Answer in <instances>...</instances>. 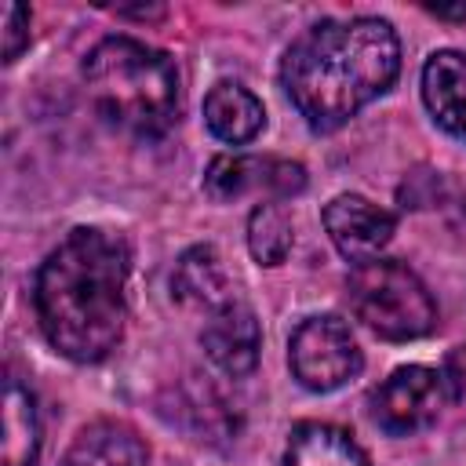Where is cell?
Masks as SVG:
<instances>
[{
	"label": "cell",
	"mask_w": 466,
	"mask_h": 466,
	"mask_svg": "<svg viewBox=\"0 0 466 466\" xmlns=\"http://www.w3.org/2000/svg\"><path fill=\"white\" fill-rule=\"evenodd\" d=\"M131 251L120 233L76 226L36 269L33 306L51 350L76 364L106 360L124 339Z\"/></svg>",
	"instance_id": "cell-1"
},
{
	"label": "cell",
	"mask_w": 466,
	"mask_h": 466,
	"mask_svg": "<svg viewBox=\"0 0 466 466\" xmlns=\"http://www.w3.org/2000/svg\"><path fill=\"white\" fill-rule=\"evenodd\" d=\"M400 73V40L386 18H324L280 58V87L299 116L328 135L386 95Z\"/></svg>",
	"instance_id": "cell-2"
},
{
	"label": "cell",
	"mask_w": 466,
	"mask_h": 466,
	"mask_svg": "<svg viewBox=\"0 0 466 466\" xmlns=\"http://www.w3.org/2000/svg\"><path fill=\"white\" fill-rule=\"evenodd\" d=\"M84 84L95 109L131 131V135H164L178 120V69L175 62L135 40V36H106L84 58Z\"/></svg>",
	"instance_id": "cell-3"
},
{
	"label": "cell",
	"mask_w": 466,
	"mask_h": 466,
	"mask_svg": "<svg viewBox=\"0 0 466 466\" xmlns=\"http://www.w3.org/2000/svg\"><path fill=\"white\" fill-rule=\"evenodd\" d=\"M346 291L357 320H364L379 339L408 342L433 331L437 324L433 295L397 258H371L353 266Z\"/></svg>",
	"instance_id": "cell-4"
},
{
	"label": "cell",
	"mask_w": 466,
	"mask_h": 466,
	"mask_svg": "<svg viewBox=\"0 0 466 466\" xmlns=\"http://www.w3.org/2000/svg\"><path fill=\"white\" fill-rule=\"evenodd\" d=\"M451 379L441 368L430 364H404L390 371L368 397L371 422L390 437H408L426 426H433L444 411V404L455 397Z\"/></svg>",
	"instance_id": "cell-5"
},
{
	"label": "cell",
	"mask_w": 466,
	"mask_h": 466,
	"mask_svg": "<svg viewBox=\"0 0 466 466\" xmlns=\"http://www.w3.org/2000/svg\"><path fill=\"white\" fill-rule=\"evenodd\" d=\"M288 364H291V375L306 390L331 393V390L346 386L364 368V357H360V346L342 317L317 313V317H306L291 331Z\"/></svg>",
	"instance_id": "cell-6"
},
{
	"label": "cell",
	"mask_w": 466,
	"mask_h": 466,
	"mask_svg": "<svg viewBox=\"0 0 466 466\" xmlns=\"http://www.w3.org/2000/svg\"><path fill=\"white\" fill-rule=\"evenodd\" d=\"M302 189H306V167L284 157L222 153L204 171V193L218 204H229L248 193H262V200H288Z\"/></svg>",
	"instance_id": "cell-7"
},
{
	"label": "cell",
	"mask_w": 466,
	"mask_h": 466,
	"mask_svg": "<svg viewBox=\"0 0 466 466\" xmlns=\"http://www.w3.org/2000/svg\"><path fill=\"white\" fill-rule=\"evenodd\" d=\"M200 346L208 360L229 379L251 375L258 364V350H262V328H258L255 309L244 299L229 295L226 302L208 309V320L200 328Z\"/></svg>",
	"instance_id": "cell-8"
},
{
	"label": "cell",
	"mask_w": 466,
	"mask_h": 466,
	"mask_svg": "<svg viewBox=\"0 0 466 466\" xmlns=\"http://www.w3.org/2000/svg\"><path fill=\"white\" fill-rule=\"evenodd\" d=\"M324 229L331 244L339 248V255L360 266V262L379 258V251L393 240L397 215L371 204L360 193H339L324 204Z\"/></svg>",
	"instance_id": "cell-9"
},
{
	"label": "cell",
	"mask_w": 466,
	"mask_h": 466,
	"mask_svg": "<svg viewBox=\"0 0 466 466\" xmlns=\"http://www.w3.org/2000/svg\"><path fill=\"white\" fill-rule=\"evenodd\" d=\"M422 102L437 127L466 138V55L433 51L422 66Z\"/></svg>",
	"instance_id": "cell-10"
},
{
	"label": "cell",
	"mask_w": 466,
	"mask_h": 466,
	"mask_svg": "<svg viewBox=\"0 0 466 466\" xmlns=\"http://www.w3.org/2000/svg\"><path fill=\"white\" fill-rule=\"evenodd\" d=\"M62 466H149V448L131 422L95 419L73 437Z\"/></svg>",
	"instance_id": "cell-11"
},
{
	"label": "cell",
	"mask_w": 466,
	"mask_h": 466,
	"mask_svg": "<svg viewBox=\"0 0 466 466\" xmlns=\"http://www.w3.org/2000/svg\"><path fill=\"white\" fill-rule=\"evenodd\" d=\"M204 124L226 146H248L266 127L262 102L237 80H218L204 95Z\"/></svg>",
	"instance_id": "cell-12"
},
{
	"label": "cell",
	"mask_w": 466,
	"mask_h": 466,
	"mask_svg": "<svg viewBox=\"0 0 466 466\" xmlns=\"http://www.w3.org/2000/svg\"><path fill=\"white\" fill-rule=\"evenodd\" d=\"M284 466H368V455L335 422H299L288 437Z\"/></svg>",
	"instance_id": "cell-13"
},
{
	"label": "cell",
	"mask_w": 466,
	"mask_h": 466,
	"mask_svg": "<svg viewBox=\"0 0 466 466\" xmlns=\"http://www.w3.org/2000/svg\"><path fill=\"white\" fill-rule=\"evenodd\" d=\"M171 295L182 306H204V309H215L218 302L229 299V280L211 244H197L178 255L171 269Z\"/></svg>",
	"instance_id": "cell-14"
},
{
	"label": "cell",
	"mask_w": 466,
	"mask_h": 466,
	"mask_svg": "<svg viewBox=\"0 0 466 466\" xmlns=\"http://www.w3.org/2000/svg\"><path fill=\"white\" fill-rule=\"evenodd\" d=\"M40 415L36 397L15 375L4 382V466H36Z\"/></svg>",
	"instance_id": "cell-15"
},
{
	"label": "cell",
	"mask_w": 466,
	"mask_h": 466,
	"mask_svg": "<svg viewBox=\"0 0 466 466\" xmlns=\"http://www.w3.org/2000/svg\"><path fill=\"white\" fill-rule=\"evenodd\" d=\"M248 251L258 266H280L291 251V222L277 200L255 204L248 215Z\"/></svg>",
	"instance_id": "cell-16"
},
{
	"label": "cell",
	"mask_w": 466,
	"mask_h": 466,
	"mask_svg": "<svg viewBox=\"0 0 466 466\" xmlns=\"http://www.w3.org/2000/svg\"><path fill=\"white\" fill-rule=\"evenodd\" d=\"M29 44V15L22 4H4V62H15Z\"/></svg>",
	"instance_id": "cell-17"
},
{
	"label": "cell",
	"mask_w": 466,
	"mask_h": 466,
	"mask_svg": "<svg viewBox=\"0 0 466 466\" xmlns=\"http://www.w3.org/2000/svg\"><path fill=\"white\" fill-rule=\"evenodd\" d=\"M426 11L430 15H437V18H466V4H426Z\"/></svg>",
	"instance_id": "cell-18"
}]
</instances>
